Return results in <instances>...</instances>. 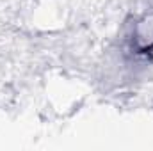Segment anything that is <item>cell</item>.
<instances>
[{"label": "cell", "mask_w": 153, "mask_h": 151, "mask_svg": "<svg viewBox=\"0 0 153 151\" xmlns=\"http://www.w3.org/2000/svg\"><path fill=\"white\" fill-rule=\"evenodd\" d=\"M132 43L139 53L153 48V18H144L143 21L137 23L132 34Z\"/></svg>", "instance_id": "1"}]
</instances>
